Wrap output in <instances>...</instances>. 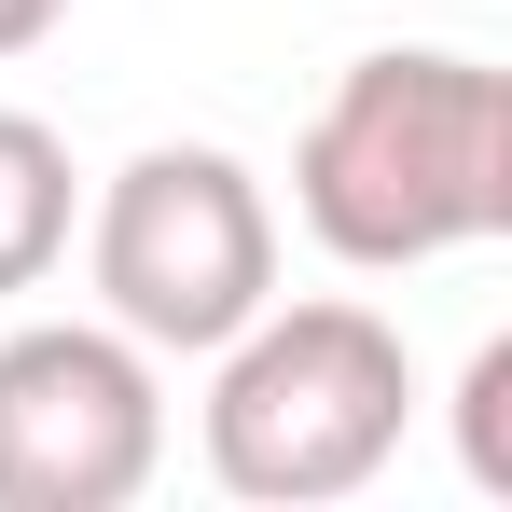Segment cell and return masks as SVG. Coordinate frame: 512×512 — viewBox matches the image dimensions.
<instances>
[{
  "instance_id": "1",
  "label": "cell",
  "mask_w": 512,
  "mask_h": 512,
  "mask_svg": "<svg viewBox=\"0 0 512 512\" xmlns=\"http://www.w3.org/2000/svg\"><path fill=\"white\" fill-rule=\"evenodd\" d=\"M291 208L360 277L512 236V84L485 56H443V42L346 56L305 153H291Z\"/></svg>"
},
{
  "instance_id": "2",
  "label": "cell",
  "mask_w": 512,
  "mask_h": 512,
  "mask_svg": "<svg viewBox=\"0 0 512 512\" xmlns=\"http://www.w3.org/2000/svg\"><path fill=\"white\" fill-rule=\"evenodd\" d=\"M222 388H208V471L263 512H319L360 499L388 457H402V416H416V360L374 305H263L250 333L208 346Z\"/></svg>"
},
{
  "instance_id": "3",
  "label": "cell",
  "mask_w": 512,
  "mask_h": 512,
  "mask_svg": "<svg viewBox=\"0 0 512 512\" xmlns=\"http://www.w3.org/2000/svg\"><path fill=\"white\" fill-rule=\"evenodd\" d=\"M84 263H97L111 333H139L153 360H208L222 333H250L277 305V208L236 153L153 139L139 167H111Z\"/></svg>"
},
{
  "instance_id": "4",
  "label": "cell",
  "mask_w": 512,
  "mask_h": 512,
  "mask_svg": "<svg viewBox=\"0 0 512 512\" xmlns=\"http://www.w3.org/2000/svg\"><path fill=\"white\" fill-rule=\"evenodd\" d=\"M167 457L153 346L111 319L0 333V512H125Z\"/></svg>"
},
{
  "instance_id": "5",
  "label": "cell",
  "mask_w": 512,
  "mask_h": 512,
  "mask_svg": "<svg viewBox=\"0 0 512 512\" xmlns=\"http://www.w3.org/2000/svg\"><path fill=\"white\" fill-rule=\"evenodd\" d=\"M70 208H84L70 139H56L42 111H0V305L42 291V277L70 263Z\"/></svg>"
},
{
  "instance_id": "6",
  "label": "cell",
  "mask_w": 512,
  "mask_h": 512,
  "mask_svg": "<svg viewBox=\"0 0 512 512\" xmlns=\"http://www.w3.org/2000/svg\"><path fill=\"white\" fill-rule=\"evenodd\" d=\"M457 457H471V485L512 499V333L471 360V388H457Z\"/></svg>"
},
{
  "instance_id": "7",
  "label": "cell",
  "mask_w": 512,
  "mask_h": 512,
  "mask_svg": "<svg viewBox=\"0 0 512 512\" xmlns=\"http://www.w3.org/2000/svg\"><path fill=\"white\" fill-rule=\"evenodd\" d=\"M56 14H70V0H0V56H28V42H42Z\"/></svg>"
}]
</instances>
